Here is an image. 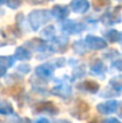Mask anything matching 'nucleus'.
I'll return each mask as SVG.
<instances>
[{
	"label": "nucleus",
	"instance_id": "f257e3e1",
	"mask_svg": "<svg viewBox=\"0 0 122 123\" xmlns=\"http://www.w3.org/2000/svg\"><path fill=\"white\" fill-rule=\"evenodd\" d=\"M29 20L34 29H39L42 24H44L48 20V12L44 10L32 11L29 16Z\"/></svg>",
	"mask_w": 122,
	"mask_h": 123
},
{
	"label": "nucleus",
	"instance_id": "f03ea898",
	"mask_svg": "<svg viewBox=\"0 0 122 123\" xmlns=\"http://www.w3.org/2000/svg\"><path fill=\"white\" fill-rule=\"evenodd\" d=\"M119 108V103L115 100H110V102H105L102 103L97 106V110L101 114H113L114 111H116V109Z\"/></svg>",
	"mask_w": 122,
	"mask_h": 123
},
{
	"label": "nucleus",
	"instance_id": "7ed1b4c3",
	"mask_svg": "<svg viewBox=\"0 0 122 123\" xmlns=\"http://www.w3.org/2000/svg\"><path fill=\"white\" fill-rule=\"evenodd\" d=\"M85 42L87 43V45H89L90 48L96 49V50H97V49H103V48L107 47V43H105V41H104L103 38L96 37V36H87Z\"/></svg>",
	"mask_w": 122,
	"mask_h": 123
},
{
	"label": "nucleus",
	"instance_id": "20e7f679",
	"mask_svg": "<svg viewBox=\"0 0 122 123\" xmlns=\"http://www.w3.org/2000/svg\"><path fill=\"white\" fill-rule=\"evenodd\" d=\"M90 2L87 0H72L71 1V8L76 13H84L89 10Z\"/></svg>",
	"mask_w": 122,
	"mask_h": 123
},
{
	"label": "nucleus",
	"instance_id": "39448f33",
	"mask_svg": "<svg viewBox=\"0 0 122 123\" xmlns=\"http://www.w3.org/2000/svg\"><path fill=\"white\" fill-rule=\"evenodd\" d=\"M120 20H121V18H120V13L117 12V8L113 12H108L103 17V22L105 24H115V23H119Z\"/></svg>",
	"mask_w": 122,
	"mask_h": 123
},
{
	"label": "nucleus",
	"instance_id": "423d86ee",
	"mask_svg": "<svg viewBox=\"0 0 122 123\" xmlns=\"http://www.w3.org/2000/svg\"><path fill=\"white\" fill-rule=\"evenodd\" d=\"M51 13H53L54 17H56V18H59V19L66 18V17L68 16V8H67L66 6H60V5H58V6H54V7H53Z\"/></svg>",
	"mask_w": 122,
	"mask_h": 123
},
{
	"label": "nucleus",
	"instance_id": "0eeeda50",
	"mask_svg": "<svg viewBox=\"0 0 122 123\" xmlns=\"http://www.w3.org/2000/svg\"><path fill=\"white\" fill-rule=\"evenodd\" d=\"M64 29H65L66 31H68V32H78V31H81L84 28H83V25L79 24V23H76V22H73V20H70V22L65 23Z\"/></svg>",
	"mask_w": 122,
	"mask_h": 123
},
{
	"label": "nucleus",
	"instance_id": "6e6552de",
	"mask_svg": "<svg viewBox=\"0 0 122 123\" xmlns=\"http://www.w3.org/2000/svg\"><path fill=\"white\" fill-rule=\"evenodd\" d=\"M13 110H12V106L7 103V102H0V114H12Z\"/></svg>",
	"mask_w": 122,
	"mask_h": 123
},
{
	"label": "nucleus",
	"instance_id": "1a4fd4ad",
	"mask_svg": "<svg viewBox=\"0 0 122 123\" xmlns=\"http://www.w3.org/2000/svg\"><path fill=\"white\" fill-rule=\"evenodd\" d=\"M36 73H37L39 75L48 77V75H50V74H51V68H50V67H48L47 65H44V66H40V67L36 69Z\"/></svg>",
	"mask_w": 122,
	"mask_h": 123
},
{
	"label": "nucleus",
	"instance_id": "9d476101",
	"mask_svg": "<svg viewBox=\"0 0 122 123\" xmlns=\"http://www.w3.org/2000/svg\"><path fill=\"white\" fill-rule=\"evenodd\" d=\"M39 110H40V111H49V114H54V111H55L56 109L54 108V105H53L51 103H43L40 108H39Z\"/></svg>",
	"mask_w": 122,
	"mask_h": 123
},
{
	"label": "nucleus",
	"instance_id": "9b49d317",
	"mask_svg": "<svg viewBox=\"0 0 122 123\" xmlns=\"http://www.w3.org/2000/svg\"><path fill=\"white\" fill-rule=\"evenodd\" d=\"M107 37H108V38H109L111 42L119 41V40L121 38L120 32H117L116 30H110V31H108V32H107Z\"/></svg>",
	"mask_w": 122,
	"mask_h": 123
},
{
	"label": "nucleus",
	"instance_id": "f8f14e48",
	"mask_svg": "<svg viewBox=\"0 0 122 123\" xmlns=\"http://www.w3.org/2000/svg\"><path fill=\"white\" fill-rule=\"evenodd\" d=\"M16 54H17V57H18V59H20V60H25V59H28V57H29V53H28V50H25V49H24V48H22V47L17 49Z\"/></svg>",
	"mask_w": 122,
	"mask_h": 123
},
{
	"label": "nucleus",
	"instance_id": "ddd939ff",
	"mask_svg": "<svg viewBox=\"0 0 122 123\" xmlns=\"http://www.w3.org/2000/svg\"><path fill=\"white\" fill-rule=\"evenodd\" d=\"M84 90L86 91H90V92H96L98 90V85L96 82H84Z\"/></svg>",
	"mask_w": 122,
	"mask_h": 123
},
{
	"label": "nucleus",
	"instance_id": "4468645a",
	"mask_svg": "<svg viewBox=\"0 0 122 123\" xmlns=\"http://www.w3.org/2000/svg\"><path fill=\"white\" fill-rule=\"evenodd\" d=\"M110 84L115 87V88H117V90H122V77H116V78H114Z\"/></svg>",
	"mask_w": 122,
	"mask_h": 123
},
{
	"label": "nucleus",
	"instance_id": "2eb2a0df",
	"mask_svg": "<svg viewBox=\"0 0 122 123\" xmlns=\"http://www.w3.org/2000/svg\"><path fill=\"white\" fill-rule=\"evenodd\" d=\"M103 69H104V67H103L102 62H97L96 66H92V72L93 73H101Z\"/></svg>",
	"mask_w": 122,
	"mask_h": 123
},
{
	"label": "nucleus",
	"instance_id": "dca6fc26",
	"mask_svg": "<svg viewBox=\"0 0 122 123\" xmlns=\"http://www.w3.org/2000/svg\"><path fill=\"white\" fill-rule=\"evenodd\" d=\"M7 5L11 8H17L20 5V0H7Z\"/></svg>",
	"mask_w": 122,
	"mask_h": 123
},
{
	"label": "nucleus",
	"instance_id": "f3484780",
	"mask_svg": "<svg viewBox=\"0 0 122 123\" xmlns=\"http://www.w3.org/2000/svg\"><path fill=\"white\" fill-rule=\"evenodd\" d=\"M104 123H120L117 120H115V118H110V120H107V121H104Z\"/></svg>",
	"mask_w": 122,
	"mask_h": 123
},
{
	"label": "nucleus",
	"instance_id": "a211bd4d",
	"mask_svg": "<svg viewBox=\"0 0 122 123\" xmlns=\"http://www.w3.org/2000/svg\"><path fill=\"white\" fill-rule=\"evenodd\" d=\"M16 123H30V121H29V120H26V118H23V120H20L19 122L17 121Z\"/></svg>",
	"mask_w": 122,
	"mask_h": 123
},
{
	"label": "nucleus",
	"instance_id": "6ab92c4d",
	"mask_svg": "<svg viewBox=\"0 0 122 123\" xmlns=\"http://www.w3.org/2000/svg\"><path fill=\"white\" fill-rule=\"evenodd\" d=\"M37 123H48V121H47V120H40Z\"/></svg>",
	"mask_w": 122,
	"mask_h": 123
},
{
	"label": "nucleus",
	"instance_id": "aec40b11",
	"mask_svg": "<svg viewBox=\"0 0 122 123\" xmlns=\"http://www.w3.org/2000/svg\"><path fill=\"white\" fill-rule=\"evenodd\" d=\"M6 1H7V0H0V5H2V4L6 2Z\"/></svg>",
	"mask_w": 122,
	"mask_h": 123
},
{
	"label": "nucleus",
	"instance_id": "412c9836",
	"mask_svg": "<svg viewBox=\"0 0 122 123\" xmlns=\"http://www.w3.org/2000/svg\"><path fill=\"white\" fill-rule=\"evenodd\" d=\"M56 123H68L67 121H59V122H56Z\"/></svg>",
	"mask_w": 122,
	"mask_h": 123
},
{
	"label": "nucleus",
	"instance_id": "4be33fe9",
	"mask_svg": "<svg viewBox=\"0 0 122 123\" xmlns=\"http://www.w3.org/2000/svg\"><path fill=\"white\" fill-rule=\"evenodd\" d=\"M120 116L122 117V105H121V109H120Z\"/></svg>",
	"mask_w": 122,
	"mask_h": 123
}]
</instances>
